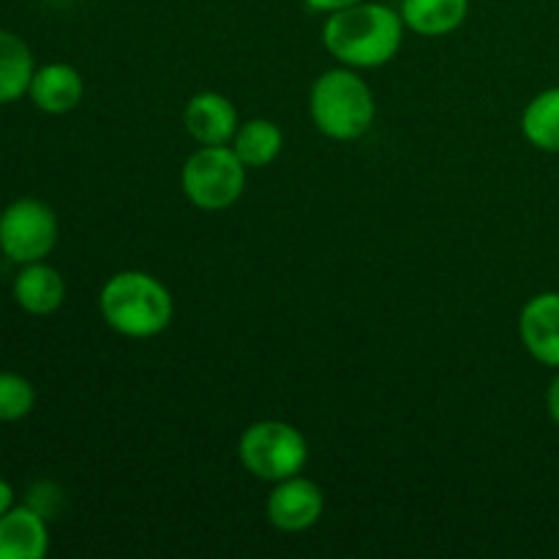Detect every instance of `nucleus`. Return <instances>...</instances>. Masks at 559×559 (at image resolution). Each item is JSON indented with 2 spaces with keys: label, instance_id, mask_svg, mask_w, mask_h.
I'll list each match as a JSON object with an SVG mask.
<instances>
[{
  "label": "nucleus",
  "instance_id": "15",
  "mask_svg": "<svg viewBox=\"0 0 559 559\" xmlns=\"http://www.w3.org/2000/svg\"><path fill=\"white\" fill-rule=\"evenodd\" d=\"M233 151L238 153L240 162L249 169L271 167L284 151V134L273 120L267 118H251L238 126L233 136Z\"/></svg>",
  "mask_w": 559,
  "mask_h": 559
},
{
  "label": "nucleus",
  "instance_id": "8",
  "mask_svg": "<svg viewBox=\"0 0 559 559\" xmlns=\"http://www.w3.org/2000/svg\"><path fill=\"white\" fill-rule=\"evenodd\" d=\"M519 336L538 364L559 369V293H538L522 306Z\"/></svg>",
  "mask_w": 559,
  "mask_h": 559
},
{
  "label": "nucleus",
  "instance_id": "3",
  "mask_svg": "<svg viewBox=\"0 0 559 559\" xmlns=\"http://www.w3.org/2000/svg\"><path fill=\"white\" fill-rule=\"evenodd\" d=\"M309 112L317 131L328 140L353 142L369 134L377 118V102L369 82L358 69L338 63L336 69L322 71L309 93Z\"/></svg>",
  "mask_w": 559,
  "mask_h": 559
},
{
  "label": "nucleus",
  "instance_id": "9",
  "mask_svg": "<svg viewBox=\"0 0 559 559\" xmlns=\"http://www.w3.org/2000/svg\"><path fill=\"white\" fill-rule=\"evenodd\" d=\"M183 126L200 145H229L238 131V109L224 93L202 91L189 98L183 109Z\"/></svg>",
  "mask_w": 559,
  "mask_h": 559
},
{
  "label": "nucleus",
  "instance_id": "10",
  "mask_svg": "<svg viewBox=\"0 0 559 559\" xmlns=\"http://www.w3.org/2000/svg\"><path fill=\"white\" fill-rule=\"evenodd\" d=\"M47 551V516L36 508L14 506L0 516V559H44Z\"/></svg>",
  "mask_w": 559,
  "mask_h": 559
},
{
  "label": "nucleus",
  "instance_id": "14",
  "mask_svg": "<svg viewBox=\"0 0 559 559\" xmlns=\"http://www.w3.org/2000/svg\"><path fill=\"white\" fill-rule=\"evenodd\" d=\"M33 74H36V60L25 38L11 31H0V107L27 96Z\"/></svg>",
  "mask_w": 559,
  "mask_h": 559
},
{
  "label": "nucleus",
  "instance_id": "7",
  "mask_svg": "<svg viewBox=\"0 0 559 559\" xmlns=\"http://www.w3.org/2000/svg\"><path fill=\"white\" fill-rule=\"evenodd\" d=\"M265 513L267 522L278 533H306L325 513V491L317 480L306 478V475H293V478L273 484Z\"/></svg>",
  "mask_w": 559,
  "mask_h": 559
},
{
  "label": "nucleus",
  "instance_id": "12",
  "mask_svg": "<svg viewBox=\"0 0 559 559\" xmlns=\"http://www.w3.org/2000/svg\"><path fill=\"white\" fill-rule=\"evenodd\" d=\"M27 96L41 112L66 115L80 107L85 96V80L71 63H47L36 69Z\"/></svg>",
  "mask_w": 559,
  "mask_h": 559
},
{
  "label": "nucleus",
  "instance_id": "6",
  "mask_svg": "<svg viewBox=\"0 0 559 559\" xmlns=\"http://www.w3.org/2000/svg\"><path fill=\"white\" fill-rule=\"evenodd\" d=\"M58 216L36 197H22L0 211V254L14 265L47 260L58 246Z\"/></svg>",
  "mask_w": 559,
  "mask_h": 559
},
{
  "label": "nucleus",
  "instance_id": "17",
  "mask_svg": "<svg viewBox=\"0 0 559 559\" xmlns=\"http://www.w3.org/2000/svg\"><path fill=\"white\" fill-rule=\"evenodd\" d=\"M36 407V388L16 371H0V424H16Z\"/></svg>",
  "mask_w": 559,
  "mask_h": 559
},
{
  "label": "nucleus",
  "instance_id": "18",
  "mask_svg": "<svg viewBox=\"0 0 559 559\" xmlns=\"http://www.w3.org/2000/svg\"><path fill=\"white\" fill-rule=\"evenodd\" d=\"M311 11H320V14H333V11H342L347 5L360 3V0H304Z\"/></svg>",
  "mask_w": 559,
  "mask_h": 559
},
{
  "label": "nucleus",
  "instance_id": "13",
  "mask_svg": "<svg viewBox=\"0 0 559 559\" xmlns=\"http://www.w3.org/2000/svg\"><path fill=\"white\" fill-rule=\"evenodd\" d=\"M399 14L415 36L440 38L464 25L469 0H402Z\"/></svg>",
  "mask_w": 559,
  "mask_h": 559
},
{
  "label": "nucleus",
  "instance_id": "2",
  "mask_svg": "<svg viewBox=\"0 0 559 559\" xmlns=\"http://www.w3.org/2000/svg\"><path fill=\"white\" fill-rule=\"evenodd\" d=\"M102 320L126 338L162 336L175 317L173 293L147 271H120L98 293Z\"/></svg>",
  "mask_w": 559,
  "mask_h": 559
},
{
  "label": "nucleus",
  "instance_id": "16",
  "mask_svg": "<svg viewBox=\"0 0 559 559\" xmlns=\"http://www.w3.org/2000/svg\"><path fill=\"white\" fill-rule=\"evenodd\" d=\"M522 134L544 153H559V85L546 87L522 112Z\"/></svg>",
  "mask_w": 559,
  "mask_h": 559
},
{
  "label": "nucleus",
  "instance_id": "19",
  "mask_svg": "<svg viewBox=\"0 0 559 559\" xmlns=\"http://www.w3.org/2000/svg\"><path fill=\"white\" fill-rule=\"evenodd\" d=\"M546 409H549V418L559 426V369L557 374L551 377L549 391H546Z\"/></svg>",
  "mask_w": 559,
  "mask_h": 559
},
{
  "label": "nucleus",
  "instance_id": "11",
  "mask_svg": "<svg viewBox=\"0 0 559 559\" xmlns=\"http://www.w3.org/2000/svg\"><path fill=\"white\" fill-rule=\"evenodd\" d=\"M16 306L33 317H49L63 306L66 300V282L58 267L47 262H27L20 265V273L11 284Z\"/></svg>",
  "mask_w": 559,
  "mask_h": 559
},
{
  "label": "nucleus",
  "instance_id": "5",
  "mask_svg": "<svg viewBox=\"0 0 559 559\" xmlns=\"http://www.w3.org/2000/svg\"><path fill=\"white\" fill-rule=\"evenodd\" d=\"M238 459L254 478L278 484L304 473L309 462V442L287 420H257L240 435Z\"/></svg>",
  "mask_w": 559,
  "mask_h": 559
},
{
  "label": "nucleus",
  "instance_id": "4",
  "mask_svg": "<svg viewBox=\"0 0 559 559\" xmlns=\"http://www.w3.org/2000/svg\"><path fill=\"white\" fill-rule=\"evenodd\" d=\"M246 169L233 145H200L180 169V186L191 205L218 213L243 197Z\"/></svg>",
  "mask_w": 559,
  "mask_h": 559
},
{
  "label": "nucleus",
  "instance_id": "1",
  "mask_svg": "<svg viewBox=\"0 0 559 559\" xmlns=\"http://www.w3.org/2000/svg\"><path fill=\"white\" fill-rule=\"evenodd\" d=\"M402 14L385 3L360 0L328 14L322 25V44L328 55L349 69H382L399 55L404 41Z\"/></svg>",
  "mask_w": 559,
  "mask_h": 559
},
{
  "label": "nucleus",
  "instance_id": "20",
  "mask_svg": "<svg viewBox=\"0 0 559 559\" xmlns=\"http://www.w3.org/2000/svg\"><path fill=\"white\" fill-rule=\"evenodd\" d=\"M9 508H14V489L5 478H0V516H3Z\"/></svg>",
  "mask_w": 559,
  "mask_h": 559
}]
</instances>
